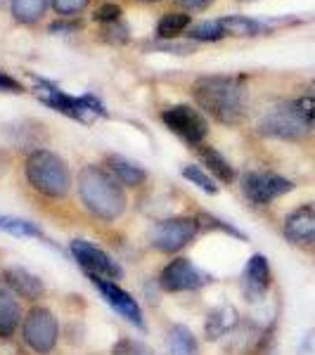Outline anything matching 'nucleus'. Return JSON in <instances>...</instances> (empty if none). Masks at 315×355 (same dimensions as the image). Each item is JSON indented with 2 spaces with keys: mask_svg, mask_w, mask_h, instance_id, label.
Returning a JSON list of instances; mask_svg holds the SVG:
<instances>
[{
  "mask_svg": "<svg viewBox=\"0 0 315 355\" xmlns=\"http://www.w3.org/2000/svg\"><path fill=\"white\" fill-rule=\"evenodd\" d=\"M162 121L171 133L182 137L190 145H202L206 133H209V123H206L204 114L192 110L190 105H173L166 107L162 112Z\"/></svg>",
  "mask_w": 315,
  "mask_h": 355,
  "instance_id": "10",
  "label": "nucleus"
},
{
  "mask_svg": "<svg viewBox=\"0 0 315 355\" xmlns=\"http://www.w3.org/2000/svg\"><path fill=\"white\" fill-rule=\"evenodd\" d=\"M187 36H190L192 41H219L223 33H221L219 21H206V24H199V26L190 28Z\"/></svg>",
  "mask_w": 315,
  "mask_h": 355,
  "instance_id": "29",
  "label": "nucleus"
},
{
  "mask_svg": "<svg viewBox=\"0 0 315 355\" xmlns=\"http://www.w3.org/2000/svg\"><path fill=\"white\" fill-rule=\"evenodd\" d=\"M180 173H182V178H185L187 182H192V185H194V187H199L202 192H206V194H219V185H216L214 178L206 173L202 166L187 164V166H182Z\"/></svg>",
  "mask_w": 315,
  "mask_h": 355,
  "instance_id": "26",
  "label": "nucleus"
},
{
  "mask_svg": "<svg viewBox=\"0 0 315 355\" xmlns=\"http://www.w3.org/2000/svg\"><path fill=\"white\" fill-rule=\"evenodd\" d=\"M0 93H22V85L17 78L8 76L5 71H0Z\"/></svg>",
  "mask_w": 315,
  "mask_h": 355,
  "instance_id": "33",
  "label": "nucleus"
},
{
  "mask_svg": "<svg viewBox=\"0 0 315 355\" xmlns=\"http://www.w3.org/2000/svg\"><path fill=\"white\" fill-rule=\"evenodd\" d=\"M0 230L12 234V237H33V239H45L41 225L26 220V218H15V216H0Z\"/></svg>",
  "mask_w": 315,
  "mask_h": 355,
  "instance_id": "23",
  "label": "nucleus"
},
{
  "mask_svg": "<svg viewBox=\"0 0 315 355\" xmlns=\"http://www.w3.org/2000/svg\"><path fill=\"white\" fill-rule=\"evenodd\" d=\"M294 190V182L271 171H251L242 178V192L251 204L271 206L275 199Z\"/></svg>",
  "mask_w": 315,
  "mask_h": 355,
  "instance_id": "9",
  "label": "nucleus"
},
{
  "mask_svg": "<svg viewBox=\"0 0 315 355\" xmlns=\"http://www.w3.org/2000/svg\"><path fill=\"white\" fill-rule=\"evenodd\" d=\"M273 287V270L271 263L263 254H254L242 270V294L249 303H259L268 296Z\"/></svg>",
  "mask_w": 315,
  "mask_h": 355,
  "instance_id": "13",
  "label": "nucleus"
},
{
  "mask_svg": "<svg viewBox=\"0 0 315 355\" xmlns=\"http://www.w3.org/2000/svg\"><path fill=\"white\" fill-rule=\"evenodd\" d=\"M197 223H199V230H216V232L232 234V237H237V239H247V234L239 232L235 225H230V223H225L221 218H216V216H211V214H199Z\"/></svg>",
  "mask_w": 315,
  "mask_h": 355,
  "instance_id": "27",
  "label": "nucleus"
},
{
  "mask_svg": "<svg viewBox=\"0 0 315 355\" xmlns=\"http://www.w3.org/2000/svg\"><path fill=\"white\" fill-rule=\"evenodd\" d=\"M211 282V275L197 268L190 259L178 256L169 261L159 272V287L171 294H182V291H197Z\"/></svg>",
  "mask_w": 315,
  "mask_h": 355,
  "instance_id": "8",
  "label": "nucleus"
},
{
  "mask_svg": "<svg viewBox=\"0 0 315 355\" xmlns=\"http://www.w3.org/2000/svg\"><path fill=\"white\" fill-rule=\"evenodd\" d=\"M221 26L223 36H235V38H249V36H259L263 33V24L251 17H242V15H232V17H223V19H216Z\"/></svg>",
  "mask_w": 315,
  "mask_h": 355,
  "instance_id": "20",
  "label": "nucleus"
},
{
  "mask_svg": "<svg viewBox=\"0 0 315 355\" xmlns=\"http://www.w3.org/2000/svg\"><path fill=\"white\" fill-rule=\"evenodd\" d=\"M50 0H12V15L19 24H36Z\"/></svg>",
  "mask_w": 315,
  "mask_h": 355,
  "instance_id": "24",
  "label": "nucleus"
},
{
  "mask_svg": "<svg viewBox=\"0 0 315 355\" xmlns=\"http://www.w3.org/2000/svg\"><path fill=\"white\" fill-rule=\"evenodd\" d=\"M197 154H199V159L204 162L206 168H209L211 173L219 178V180H223V182H232L235 180V168L230 166V162H228V159L223 157L219 150H216V147L199 145Z\"/></svg>",
  "mask_w": 315,
  "mask_h": 355,
  "instance_id": "22",
  "label": "nucleus"
},
{
  "mask_svg": "<svg viewBox=\"0 0 315 355\" xmlns=\"http://www.w3.org/2000/svg\"><path fill=\"white\" fill-rule=\"evenodd\" d=\"M90 0H53V8L57 15H65V17H71V15H78L81 10L88 8Z\"/></svg>",
  "mask_w": 315,
  "mask_h": 355,
  "instance_id": "31",
  "label": "nucleus"
},
{
  "mask_svg": "<svg viewBox=\"0 0 315 355\" xmlns=\"http://www.w3.org/2000/svg\"><path fill=\"white\" fill-rule=\"evenodd\" d=\"M190 26V15H185V12H169V15H164L162 19H159V24H157V33L162 38H176V36H180L185 28Z\"/></svg>",
  "mask_w": 315,
  "mask_h": 355,
  "instance_id": "25",
  "label": "nucleus"
},
{
  "mask_svg": "<svg viewBox=\"0 0 315 355\" xmlns=\"http://www.w3.org/2000/svg\"><path fill=\"white\" fill-rule=\"evenodd\" d=\"M296 355H315V327L306 331L303 341L299 343V351H296Z\"/></svg>",
  "mask_w": 315,
  "mask_h": 355,
  "instance_id": "34",
  "label": "nucleus"
},
{
  "mask_svg": "<svg viewBox=\"0 0 315 355\" xmlns=\"http://www.w3.org/2000/svg\"><path fill=\"white\" fill-rule=\"evenodd\" d=\"M107 164H110V173L117 178V180L121 182L124 187H130V190H135V187H142L147 182V171L142 168V166L128 162L126 157L112 154V157L107 159Z\"/></svg>",
  "mask_w": 315,
  "mask_h": 355,
  "instance_id": "19",
  "label": "nucleus"
},
{
  "mask_svg": "<svg viewBox=\"0 0 315 355\" xmlns=\"http://www.w3.org/2000/svg\"><path fill=\"white\" fill-rule=\"evenodd\" d=\"M22 339L28 346V351L36 355H50L60 341L57 315L45 306H33L22 320Z\"/></svg>",
  "mask_w": 315,
  "mask_h": 355,
  "instance_id": "5",
  "label": "nucleus"
},
{
  "mask_svg": "<svg viewBox=\"0 0 315 355\" xmlns=\"http://www.w3.org/2000/svg\"><path fill=\"white\" fill-rule=\"evenodd\" d=\"M119 19H121V8L112 3L102 5L95 12V21H102V24H114V21H119Z\"/></svg>",
  "mask_w": 315,
  "mask_h": 355,
  "instance_id": "32",
  "label": "nucleus"
},
{
  "mask_svg": "<svg viewBox=\"0 0 315 355\" xmlns=\"http://www.w3.org/2000/svg\"><path fill=\"white\" fill-rule=\"evenodd\" d=\"M282 232L291 244H315V202L296 206L282 223Z\"/></svg>",
  "mask_w": 315,
  "mask_h": 355,
  "instance_id": "14",
  "label": "nucleus"
},
{
  "mask_svg": "<svg viewBox=\"0 0 315 355\" xmlns=\"http://www.w3.org/2000/svg\"><path fill=\"white\" fill-rule=\"evenodd\" d=\"M88 279L112 311H117L126 322H130L133 327L145 329V315H142L140 303H137L124 287H119V282L105 279V277H88Z\"/></svg>",
  "mask_w": 315,
  "mask_h": 355,
  "instance_id": "12",
  "label": "nucleus"
},
{
  "mask_svg": "<svg viewBox=\"0 0 315 355\" xmlns=\"http://www.w3.org/2000/svg\"><path fill=\"white\" fill-rule=\"evenodd\" d=\"M78 197L90 216L112 223L126 211V190L121 182L102 166H83L78 173Z\"/></svg>",
  "mask_w": 315,
  "mask_h": 355,
  "instance_id": "1",
  "label": "nucleus"
},
{
  "mask_svg": "<svg viewBox=\"0 0 315 355\" xmlns=\"http://www.w3.org/2000/svg\"><path fill=\"white\" fill-rule=\"evenodd\" d=\"M145 3H157V0H145Z\"/></svg>",
  "mask_w": 315,
  "mask_h": 355,
  "instance_id": "38",
  "label": "nucleus"
},
{
  "mask_svg": "<svg viewBox=\"0 0 315 355\" xmlns=\"http://www.w3.org/2000/svg\"><path fill=\"white\" fill-rule=\"evenodd\" d=\"M5 171H8V157H5V154L0 152V175H3Z\"/></svg>",
  "mask_w": 315,
  "mask_h": 355,
  "instance_id": "37",
  "label": "nucleus"
},
{
  "mask_svg": "<svg viewBox=\"0 0 315 355\" xmlns=\"http://www.w3.org/2000/svg\"><path fill=\"white\" fill-rule=\"evenodd\" d=\"M259 130L268 137H278V140H301L311 133V125L299 116L294 105L287 102V105H280L268 112L261 119Z\"/></svg>",
  "mask_w": 315,
  "mask_h": 355,
  "instance_id": "11",
  "label": "nucleus"
},
{
  "mask_svg": "<svg viewBox=\"0 0 315 355\" xmlns=\"http://www.w3.org/2000/svg\"><path fill=\"white\" fill-rule=\"evenodd\" d=\"M294 105V110L299 112V116L306 121L311 128H315V95H303L299 100L291 102Z\"/></svg>",
  "mask_w": 315,
  "mask_h": 355,
  "instance_id": "30",
  "label": "nucleus"
},
{
  "mask_svg": "<svg viewBox=\"0 0 315 355\" xmlns=\"http://www.w3.org/2000/svg\"><path fill=\"white\" fill-rule=\"evenodd\" d=\"M24 173L28 185L48 199H65L71 190V173L67 162L50 150H33L28 154Z\"/></svg>",
  "mask_w": 315,
  "mask_h": 355,
  "instance_id": "3",
  "label": "nucleus"
},
{
  "mask_svg": "<svg viewBox=\"0 0 315 355\" xmlns=\"http://www.w3.org/2000/svg\"><path fill=\"white\" fill-rule=\"evenodd\" d=\"M263 339H266V329L256 322H242V320L237 322V327L223 336V341H228V351L235 355H251L259 351Z\"/></svg>",
  "mask_w": 315,
  "mask_h": 355,
  "instance_id": "15",
  "label": "nucleus"
},
{
  "mask_svg": "<svg viewBox=\"0 0 315 355\" xmlns=\"http://www.w3.org/2000/svg\"><path fill=\"white\" fill-rule=\"evenodd\" d=\"M169 355H199L197 336L185 324H171L169 329Z\"/></svg>",
  "mask_w": 315,
  "mask_h": 355,
  "instance_id": "21",
  "label": "nucleus"
},
{
  "mask_svg": "<svg viewBox=\"0 0 315 355\" xmlns=\"http://www.w3.org/2000/svg\"><path fill=\"white\" fill-rule=\"evenodd\" d=\"M178 3H182L185 8H194V10H199V8H206V5H211L214 0H178Z\"/></svg>",
  "mask_w": 315,
  "mask_h": 355,
  "instance_id": "35",
  "label": "nucleus"
},
{
  "mask_svg": "<svg viewBox=\"0 0 315 355\" xmlns=\"http://www.w3.org/2000/svg\"><path fill=\"white\" fill-rule=\"evenodd\" d=\"M239 313L237 308L230 306V303H221V306L211 308L209 313H206V320H204V334L209 341H219L223 336L228 334L230 329L237 327L239 322Z\"/></svg>",
  "mask_w": 315,
  "mask_h": 355,
  "instance_id": "17",
  "label": "nucleus"
},
{
  "mask_svg": "<svg viewBox=\"0 0 315 355\" xmlns=\"http://www.w3.org/2000/svg\"><path fill=\"white\" fill-rule=\"evenodd\" d=\"M33 93L48 107H53V110L65 114L69 119H76V121H95L97 116H107L102 102L93 95L71 97L48 81H36V90Z\"/></svg>",
  "mask_w": 315,
  "mask_h": 355,
  "instance_id": "4",
  "label": "nucleus"
},
{
  "mask_svg": "<svg viewBox=\"0 0 315 355\" xmlns=\"http://www.w3.org/2000/svg\"><path fill=\"white\" fill-rule=\"evenodd\" d=\"M112 355H154V353L145 341L133 339V336H121L112 346Z\"/></svg>",
  "mask_w": 315,
  "mask_h": 355,
  "instance_id": "28",
  "label": "nucleus"
},
{
  "mask_svg": "<svg viewBox=\"0 0 315 355\" xmlns=\"http://www.w3.org/2000/svg\"><path fill=\"white\" fill-rule=\"evenodd\" d=\"M69 251H71L74 261L83 268V272L88 277H105V279H114V282L124 277L121 266L105 249H100V246L88 242V239H71L69 242Z\"/></svg>",
  "mask_w": 315,
  "mask_h": 355,
  "instance_id": "7",
  "label": "nucleus"
},
{
  "mask_svg": "<svg viewBox=\"0 0 315 355\" xmlns=\"http://www.w3.org/2000/svg\"><path fill=\"white\" fill-rule=\"evenodd\" d=\"M22 308L17 301V294L10 287L0 284V339L15 336L17 327L22 324Z\"/></svg>",
  "mask_w": 315,
  "mask_h": 355,
  "instance_id": "18",
  "label": "nucleus"
},
{
  "mask_svg": "<svg viewBox=\"0 0 315 355\" xmlns=\"http://www.w3.org/2000/svg\"><path fill=\"white\" fill-rule=\"evenodd\" d=\"M76 24H53L50 26V33H57V31H74Z\"/></svg>",
  "mask_w": 315,
  "mask_h": 355,
  "instance_id": "36",
  "label": "nucleus"
},
{
  "mask_svg": "<svg viewBox=\"0 0 315 355\" xmlns=\"http://www.w3.org/2000/svg\"><path fill=\"white\" fill-rule=\"evenodd\" d=\"M3 279H5V287H10L15 291L19 299H26V301H36L41 299L45 294V284L38 275L28 272L26 268H19V266H10L5 268L3 272Z\"/></svg>",
  "mask_w": 315,
  "mask_h": 355,
  "instance_id": "16",
  "label": "nucleus"
},
{
  "mask_svg": "<svg viewBox=\"0 0 315 355\" xmlns=\"http://www.w3.org/2000/svg\"><path fill=\"white\" fill-rule=\"evenodd\" d=\"M197 105L221 123H237L244 114V83L237 76H202L192 85Z\"/></svg>",
  "mask_w": 315,
  "mask_h": 355,
  "instance_id": "2",
  "label": "nucleus"
},
{
  "mask_svg": "<svg viewBox=\"0 0 315 355\" xmlns=\"http://www.w3.org/2000/svg\"><path fill=\"white\" fill-rule=\"evenodd\" d=\"M199 234L197 218L187 216H176V218H164L150 227V246L159 254H178L185 246H190Z\"/></svg>",
  "mask_w": 315,
  "mask_h": 355,
  "instance_id": "6",
  "label": "nucleus"
}]
</instances>
